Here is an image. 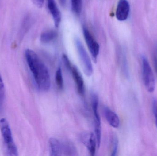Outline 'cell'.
Instances as JSON below:
<instances>
[{"instance_id":"7c38bea8","label":"cell","mask_w":157,"mask_h":156,"mask_svg":"<svg viewBox=\"0 0 157 156\" xmlns=\"http://www.w3.org/2000/svg\"><path fill=\"white\" fill-rule=\"evenodd\" d=\"M49 145L51 156L62 155V143L56 138H51L49 140Z\"/></svg>"},{"instance_id":"9a60e30c","label":"cell","mask_w":157,"mask_h":156,"mask_svg":"<svg viewBox=\"0 0 157 156\" xmlns=\"http://www.w3.org/2000/svg\"><path fill=\"white\" fill-rule=\"evenodd\" d=\"M119 140L118 137L115 135H112L110 140V155L115 156L117 155L118 152Z\"/></svg>"},{"instance_id":"8fae6325","label":"cell","mask_w":157,"mask_h":156,"mask_svg":"<svg viewBox=\"0 0 157 156\" xmlns=\"http://www.w3.org/2000/svg\"><path fill=\"white\" fill-rule=\"evenodd\" d=\"M104 112L109 124L114 128H118L120 126V121L118 115L107 107L104 108Z\"/></svg>"},{"instance_id":"44dd1931","label":"cell","mask_w":157,"mask_h":156,"mask_svg":"<svg viewBox=\"0 0 157 156\" xmlns=\"http://www.w3.org/2000/svg\"><path fill=\"white\" fill-rule=\"evenodd\" d=\"M152 106H153V112L155 118L156 124L157 127V100L154 99L152 102Z\"/></svg>"},{"instance_id":"3957f363","label":"cell","mask_w":157,"mask_h":156,"mask_svg":"<svg viewBox=\"0 0 157 156\" xmlns=\"http://www.w3.org/2000/svg\"><path fill=\"white\" fill-rule=\"evenodd\" d=\"M142 63L144 84L148 92H153L155 91V81L153 70L148 60L145 57L142 58Z\"/></svg>"},{"instance_id":"7402d4cb","label":"cell","mask_w":157,"mask_h":156,"mask_svg":"<svg viewBox=\"0 0 157 156\" xmlns=\"http://www.w3.org/2000/svg\"><path fill=\"white\" fill-rule=\"evenodd\" d=\"M33 3L39 8H41L43 6L44 0H32Z\"/></svg>"},{"instance_id":"277c9868","label":"cell","mask_w":157,"mask_h":156,"mask_svg":"<svg viewBox=\"0 0 157 156\" xmlns=\"http://www.w3.org/2000/svg\"><path fill=\"white\" fill-rule=\"evenodd\" d=\"M75 44L84 72L86 75L89 77L92 75L93 72L92 63L89 56L79 38H75Z\"/></svg>"},{"instance_id":"7a4b0ae2","label":"cell","mask_w":157,"mask_h":156,"mask_svg":"<svg viewBox=\"0 0 157 156\" xmlns=\"http://www.w3.org/2000/svg\"><path fill=\"white\" fill-rule=\"evenodd\" d=\"M0 129L4 143L6 154L12 156L18 155L17 148L14 142L10 126L4 118L0 120Z\"/></svg>"},{"instance_id":"5bb4252c","label":"cell","mask_w":157,"mask_h":156,"mask_svg":"<svg viewBox=\"0 0 157 156\" xmlns=\"http://www.w3.org/2000/svg\"><path fill=\"white\" fill-rule=\"evenodd\" d=\"M76 148L72 143L70 142L62 143V155H77Z\"/></svg>"},{"instance_id":"ffe728a7","label":"cell","mask_w":157,"mask_h":156,"mask_svg":"<svg viewBox=\"0 0 157 156\" xmlns=\"http://www.w3.org/2000/svg\"><path fill=\"white\" fill-rule=\"evenodd\" d=\"M29 19V17H26L23 22L22 28H21V34L23 35V34H25L29 26V22H30Z\"/></svg>"},{"instance_id":"e0dca14e","label":"cell","mask_w":157,"mask_h":156,"mask_svg":"<svg viewBox=\"0 0 157 156\" xmlns=\"http://www.w3.org/2000/svg\"><path fill=\"white\" fill-rule=\"evenodd\" d=\"M55 80L56 84L59 89L63 90L64 89V82H63V77L62 71L61 68H59L55 74Z\"/></svg>"},{"instance_id":"6da1fadb","label":"cell","mask_w":157,"mask_h":156,"mask_svg":"<svg viewBox=\"0 0 157 156\" xmlns=\"http://www.w3.org/2000/svg\"><path fill=\"white\" fill-rule=\"evenodd\" d=\"M25 56L37 87L41 91H48L51 86L50 77L48 68L37 54L32 49H27Z\"/></svg>"},{"instance_id":"52a82bcc","label":"cell","mask_w":157,"mask_h":156,"mask_svg":"<svg viewBox=\"0 0 157 156\" xmlns=\"http://www.w3.org/2000/svg\"><path fill=\"white\" fill-rule=\"evenodd\" d=\"M130 6L127 0H119L116 10V17L119 21L126 20L130 13Z\"/></svg>"},{"instance_id":"d6986e66","label":"cell","mask_w":157,"mask_h":156,"mask_svg":"<svg viewBox=\"0 0 157 156\" xmlns=\"http://www.w3.org/2000/svg\"><path fill=\"white\" fill-rule=\"evenodd\" d=\"M62 60L63 61V64H64V66L66 67V68L70 71L71 69V67L72 64L71 63V61H70V59H69L68 57L67 56V55L63 54L62 56Z\"/></svg>"},{"instance_id":"ac0fdd59","label":"cell","mask_w":157,"mask_h":156,"mask_svg":"<svg viewBox=\"0 0 157 156\" xmlns=\"http://www.w3.org/2000/svg\"><path fill=\"white\" fill-rule=\"evenodd\" d=\"M5 98V89L4 84L0 73V109H2Z\"/></svg>"},{"instance_id":"603a6c76","label":"cell","mask_w":157,"mask_h":156,"mask_svg":"<svg viewBox=\"0 0 157 156\" xmlns=\"http://www.w3.org/2000/svg\"><path fill=\"white\" fill-rule=\"evenodd\" d=\"M154 63H155V68L157 72V46L156 48V55H155V58H154Z\"/></svg>"},{"instance_id":"8992f818","label":"cell","mask_w":157,"mask_h":156,"mask_svg":"<svg viewBox=\"0 0 157 156\" xmlns=\"http://www.w3.org/2000/svg\"><path fill=\"white\" fill-rule=\"evenodd\" d=\"M92 107L93 110L95 125V133L97 140V146L99 147L101 139V124L100 117L99 114L98 98L96 94H93L92 96Z\"/></svg>"},{"instance_id":"2e32d148","label":"cell","mask_w":157,"mask_h":156,"mask_svg":"<svg viewBox=\"0 0 157 156\" xmlns=\"http://www.w3.org/2000/svg\"><path fill=\"white\" fill-rule=\"evenodd\" d=\"M83 0H71L72 12L76 15L80 14L82 10Z\"/></svg>"},{"instance_id":"cb8c5ba5","label":"cell","mask_w":157,"mask_h":156,"mask_svg":"<svg viewBox=\"0 0 157 156\" xmlns=\"http://www.w3.org/2000/svg\"><path fill=\"white\" fill-rule=\"evenodd\" d=\"M59 1L62 6L64 7L66 5L67 0H59Z\"/></svg>"},{"instance_id":"9c48e42d","label":"cell","mask_w":157,"mask_h":156,"mask_svg":"<svg viewBox=\"0 0 157 156\" xmlns=\"http://www.w3.org/2000/svg\"><path fill=\"white\" fill-rule=\"evenodd\" d=\"M48 9L52 16L54 25L58 27L61 22V14L55 0H47Z\"/></svg>"},{"instance_id":"ba28073f","label":"cell","mask_w":157,"mask_h":156,"mask_svg":"<svg viewBox=\"0 0 157 156\" xmlns=\"http://www.w3.org/2000/svg\"><path fill=\"white\" fill-rule=\"evenodd\" d=\"M82 143L86 146L90 155H95L97 146L96 136L93 133H85L81 137Z\"/></svg>"},{"instance_id":"30bf717a","label":"cell","mask_w":157,"mask_h":156,"mask_svg":"<svg viewBox=\"0 0 157 156\" xmlns=\"http://www.w3.org/2000/svg\"><path fill=\"white\" fill-rule=\"evenodd\" d=\"M70 71L71 72L74 80L76 84L78 93L80 95H84L85 92V84L83 78L78 69L75 66L72 65Z\"/></svg>"},{"instance_id":"4fadbf2b","label":"cell","mask_w":157,"mask_h":156,"mask_svg":"<svg viewBox=\"0 0 157 156\" xmlns=\"http://www.w3.org/2000/svg\"><path fill=\"white\" fill-rule=\"evenodd\" d=\"M58 37V33L53 29H49L41 33L40 40L42 43L48 44L55 40Z\"/></svg>"},{"instance_id":"5b68a950","label":"cell","mask_w":157,"mask_h":156,"mask_svg":"<svg viewBox=\"0 0 157 156\" xmlns=\"http://www.w3.org/2000/svg\"><path fill=\"white\" fill-rule=\"evenodd\" d=\"M83 33L85 41L90 51L92 59L94 62H96L99 53V45L87 27L85 26L83 27Z\"/></svg>"}]
</instances>
